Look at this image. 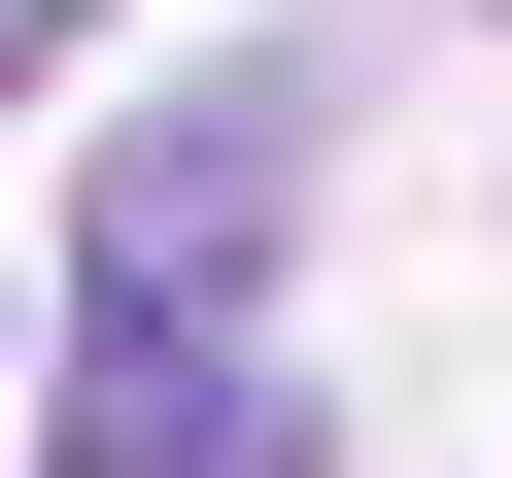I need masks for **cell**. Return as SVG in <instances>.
<instances>
[{"instance_id": "1", "label": "cell", "mask_w": 512, "mask_h": 478, "mask_svg": "<svg viewBox=\"0 0 512 478\" xmlns=\"http://www.w3.org/2000/svg\"><path fill=\"white\" fill-rule=\"evenodd\" d=\"M274 171H308V103H274V69L137 103V137H103V342H239V274H274Z\"/></svg>"}, {"instance_id": "2", "label": "cell", "mask_w": 512, "mask_h": 478, "mask_svg": "<svg viewBox=\"0 0 512 478\" xmlns=\"http://www.w3.org/2000/svg\"><path fill=\"white\" fill-rule=\"evenodd\" d=\"M69 478H308V410L239 376V342H103L69 376Z\"/></svg>"}]
</instances>
